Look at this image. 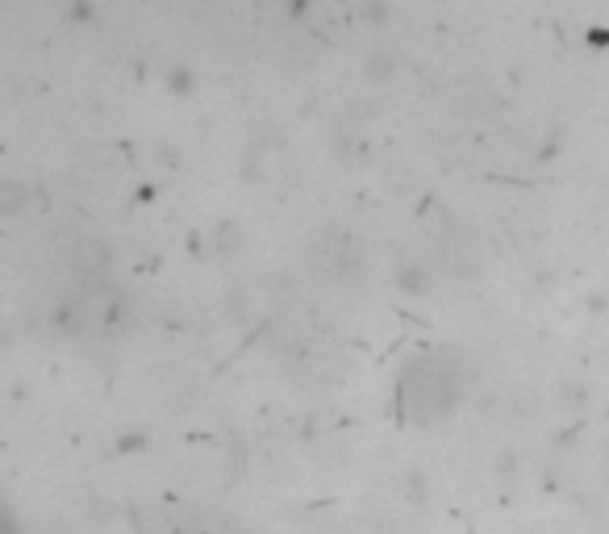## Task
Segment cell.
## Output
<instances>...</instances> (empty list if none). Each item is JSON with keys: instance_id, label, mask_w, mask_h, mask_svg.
Segmentation results:
<instances>
[{"instance_id": "1", "label": "cell", "mask_w": 609, "mask_h": 534, "mask_svg": "<svg viewBox=\"0 0 609 534\" xmlns=\"http://www.w3.org/2000/svg\"><path fill=\"white\" fill-rule=\"evenodd\" d=\"M467 372L460 363H451L443 351L438 356L413 359L410 368L396 380V405L410 422H434V418H447L460 397H464Z\"/></svg>"}]
</instances>
